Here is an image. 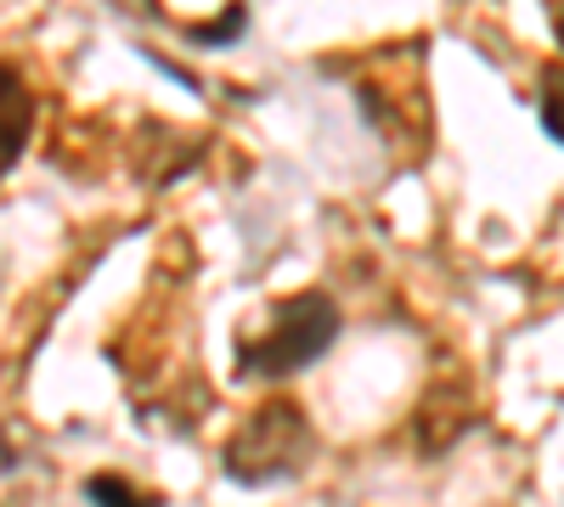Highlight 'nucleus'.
<instances>
[{"instance_id": "obj_1", "label": "nucleus", "mask_w": 564, "mask_h": 507, "mask_svg": "<svg viewBox=\"0 0 564 507\" xmlns=\"http://www.w3.org/2000/svg\"><path fill=\"white\" fill-rule=\"evenodd\" d=\"M339 339V310L334 299L322 294H300V299H282L254 333H243V350H238V373L243 378H260V384H276V378H294L305 366Z\"/></svg>"}, {"instance_id": "obj_2", "label": "nucleus", "mask_w": 564, "mask_h": 507, "mask_svg": "<svg viewBox=\"0 0 564 507\" xmlns=\"http://www.w3.org/2000/svg\"><path fill=\"white\" fill-rule=\"evenodd\" d=\"M305 456H311L305 411L289 406V400H271L243 423V434L226 445V474L243 480V485H271V480L300 474Z\"/></svg>"}, {"instance_id": "obj_3", "label": "nucleus", "mask_w": 564, "mask_h": 507, "mask_svg": "<svg viewBox=\"0 0 564 507\" xmlns=\"http://www.w3.org/2000/svg\"><path fill=\"white\" fill-rule=\"evenodd\" d=\"M29 124H34V97L18 68L0 63V175H7L29 142Z\"/></svg>"}, {"instance_id": "obj_4", "label": "nucleus", "mask_w": 564, "mask_h": 507, "mask_svg": "<svg viewBox=\"0 0 564 507\" xmlns=\"http://www.w3.org/2000/svg\"><path fill=\"white\" fill-rule=\"evenodd\" d=\"M536 113H542V130L553 135V142H564V68H547V74H542Z\"/></svg>"}, {"instance_id": "obj_5", "label": "nucleus", "mask_w": 564, "mask_h": 507, "mask_svg": "<svg viewBox=\"0 0 564 507\" xmlns=\"http://www.w3.org/2000/svg\"><path fill=\"white\" fill-rule=\"evenodd\" d=\"M90 502H97V507H159V496L130 491L119 474H97V480H90Z\"/></svg>"}, {"instance_id": "obj_6", "label": "nucleus", "mask_w": 564, "mask_h": 507, "mask_svg": "<svg viewBox=\"0 0 564 507\" xmlns=\"http://www.w3.org/2000/svg\"><path fill=\"white\" fill-rule=\"evenodd\" d=\"M558 40H564V12H558Z\"/></svg>"}]
</instances>
